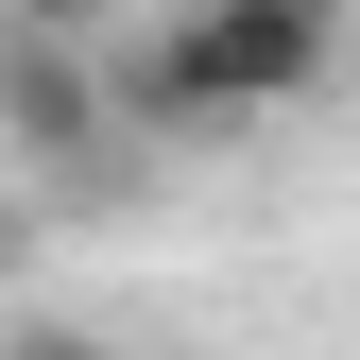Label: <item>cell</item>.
Masks as SVG:
<instances>
[{
    "mask_svg": "<svg viewBox=\"0 0 360 360\" xmlns=\"http://www.w3.org/2000/svg\"><path fill=\"white\" fill-rule=\"evenodd\" d=\"M103 52H120V120L138 138H240V120L326 103L343 52H360V18L343 0H172V18L103 34Z\"/></svg>",
    "mask_w": 360,
    "mask_h": 360,
    "instance_id": "obj_1",
    "label": "cell"
},
{
    "mask_svg": "<svg viewBox=\"0 0 360 360\" xmlns=\"http://www.w3.org/2000/svg\"><path fill=\"white\" fill-rule=\"evenodd\" d=\"M0 138H18L34 189L138 155V120H120V52H103V34H0Z\"/></svg>",
    "mask_w": 360,
    "mask_h": 360,
    "instance_id": "obj_2",
    "label": "cell"
},
{
    "mask_svg": "<svg viewBox=\"0 0 360 360\" xmlns=\"http://www.w3.org/2000/svg\"><path fill=\"white\" fill-rule=\"evenodd\" d=\"M18 34H138V0H0Z\"/></svg>",
    "mask_w": 360,
    "mask_h": 360,
    "instance_id": "obj_3",
    "label": "cell"
},
{
    "mask_svg": "<svg viewBox=\"0 0 360 360\" xmlns=\"http://www.w3.org/2000/svg\"><path fill=\"white\" fill-rule=\"evenodd\" d=\"M0 360H103L86 326H52V309H18V326H0Z\"/></svg>",
    "mask_w": 360,
    "mask_h": 360,
    "instance_id": "obj_4",
    "label": "cell"
}]
</instances>
